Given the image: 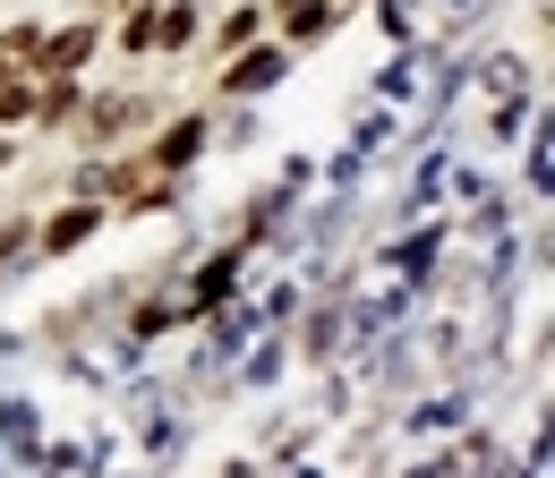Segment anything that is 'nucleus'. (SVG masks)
<instances>
[{
  "label": "nucleus",
  "instance_id": "f257e3e1",
  "mask_svg": "<svg viewBox=\"0 0 555 478\" xmlns=\"http://www.w3.org/2000/svg\"><path fill=\"white\" fill-rule=\"evenodd\" d=\"M77 129H86V137L145 129V94H86V103H77Z\"/></svg>",
  "mask_w": 555,
  "mask_h": 478
},
{
  "label": "nucleus",
  "instance_id": "f03ea898",
  "mask_svg": "<svg viewBox=\"0 0 555 478\" xmlns=\"http://www.w3.org/2000/svg\"><path fill=\"white\" fill-rule=\"evenodd\" d=\"M94 43H103L94 26H61V35L43 26V43H35V68H52V77H77V68L94 61Z\"/></svg>",
  "mask_w": 555,
  "mask_h": 478
},
{
  "label": "nucleus",
  "instance_id": "7ed1b4c3",
  "mask_svg": "<svg viewBox=\"0 0 555 478\" xmlns=\"http://www.w3.org/2000/svg\"><path fill=\"white\" fill-rule=\"evenodd\" d=\"M94 222H103V205L77 197L69 214H52V222H43V248H52V257H69V248H86V240H94Z\"/></svg>",
  "mask_w": 555,
  "mask_h": 478
},
{
  "label": "nucleus",
  "instance_id": "20e7f679",
  "mask_svg": "<svg viewBox=\"0 0 555 478\" xmlns=\"http://www.w3.org/2000/svg\"><path fill=\"white\" fill-rule=\"evenodd\" d=\"M189 43H197V9L189 0H171V9L145 17V52H189Z\"/></svg>",
  "mask_w": 555,
  "mask_h": 478
},
{
  "label": "nucleus",
  "instance_id": "39448f33",
  "mask_svg": "<svg viewBox=\"0 0 555 478\" xmlns=\"http://www.w3.org/2000/svg\"><path fill=\"white\" fill-rule=\"evenodd\" d=\"M334 26H343V0H291V17H282L291 43H325Z\"/></svg>",
  "mask_w": 555,
  "mask_h": 478
},
{
  "label": "nucleus",
  "instance_id": "423d86ee",
  "mask_svg": "<svg viewBox=\"0 0 555 478\" xmlns=\"http://www.w3.org/2000/svg\"><path fill=\"white\" fill-rule=\"evenodd\" d=\"M282 77V52H240V61L222 68V94H266Z\"/></svg>",
  "mask_w": 555,
  "mask_h": 478
},
{
  "label": "nucleus",
  "instance_id": "0eeeda50",
  "mask_svg": "<svg viewBox=\"0 0 555 478\" xmlns=\"http://www.w3.org/2000/svg\"><path fill=\"white\" fill-rule=\"evenodd\" d=\"M77 103H86V86H77V77H52V86H35V120H43V129H69Z\"/></svg>",
  "mask_w": 555,
  "mask_h": 478
},
{
  "label": "nucleus",
  "instance_id": "6e6552de",
  "mask_svg": "<svg viewBox=\"0 0 555 478\" xmlns=\"http://www.w3.org/2000/svg\"><path fill=\"white\" fill-rule=\"evenodd\" d=\"M197 145H206V120H171V129H163V145H154V171H180Z\"/></svg>",
  "mask_w": 555,
  "mask_h": 478
},
{
  "label": "nucleus",
  "instance_id": "1a4fd4ad",
  "mask_svg": "<svg viewBox=\"0 0 555 478\" xmlns=\"http://www.w3.org/2000/svg\"><path fill=\"white\" fill-rule=\"evenodd\" d=\"M35 43H43V26H9V35H0V77H26V68H35Z\"/></svg>",
  "mask_w": 555,
  "mask_h": 478
},
{
  "label": "nucleus",
  "instance_id": "9d476101",
  "mask_svg": "<svg viewBox=\"0 0 555 478\" xmlns=\"http://www.w3.org/2000/svg\"><path fill=\"white\" fill-rule=\"evenodd\" d=\"M35 120V86L26 77H0V129H26Z\"/></svg>",
  "mask_w": 555,
  "mask_h": 478
},
{
  "label": "nucleus",
  "instance_id": "9b49d317",
  "mask_svg": "<svg viewBox=\"0 0 555 478\" xmlns=\"http://www.w3.org/2000/svg\"><path fill=\"white\" fill-rule=\"evenodd\" d=\"M257 26H266L257 9H231V17H222V35H214V52H240V43H257Z\"/></svg>",
  "mask_w": 555,
  "mask_h": 478
},
{
  "label": "nucleus",
  "instance_id": "f8f14e48",
  "mask_svg": "<svg viewBox=\"0 0 555 478\" xmlns=\"http://www.w3.org/2000/svg\"><path fill=\"white\" fill-rule=\"evenodd\" d=\"M103 9H138V0H103Z\"/></svg>",
  "mask_w": 555,
  "mask_h": 478
},
{
  "label": "nucleus",
  "instance_id": "ddd939ff",
  "mask_svg": "<svg viewBox=\"0 0 555 478\" xmlns=\"http://www.w3.org/2000/svg\"><path fill=\"white\" fill-rule=\"evenodd\" d=\"M0 163H9V129H0Z\"/></svg>",
  "mask_w": 555,
  "mask_h": 478
},
{
  "label": "nucleus",
  "instance_id": "4468645a",
  "mask_svg": "<svg viewBox=\"0 0 555 478\" xmlns=\"http://www.w3.org/2000/svg\"><path fill=\"white\" fill-rule=\"evenodd\" d=\"M343 9H350V0H343Z\"/></svg>",
  "mask_w": 555,
  "mask_h": 478
}]
</instances>
